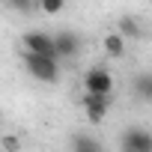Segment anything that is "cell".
<instances>
[{"mask_svg":"<svg viewBox=\"0 0 152 152\" xmlns=\"http://www.w3.org/2000/svg\"><path fill=\"white\" fill-rule=\"evenodd\" d=\"M21 45H24V54L51 57V60H57V57H60V54H57V39H54L51 33H42V30H33V33H27V36L21 39Z\"/></svg>","mask_w":152,"mask_h":152,"instance_id":"6da1fadb","label":"cell"},{"mask_svg":"<svg viewBox=\"0 0 152 152\" xmlns=\"http://www.w3.org/2000/svg\"><path fill=\"white\" fill-rule=\"evenodd\" d=\"M3 149H6V152H18V149H21V140H18L15 134H3Z\"/></svg>","mask_w":152,"mask_h":152,"instance_id":"7c38bea8","label":"cell"},{"mask_svg":"<svg viewBox=\"0 0 152 152\" xmlns=\"http://www.w3.org/2000/svg\"><path fill=\"white\" fill-rule=\"evenodd\" d=\"M134 93H137L143 102L152 104V72H143V75L134 78Z\"/></svg>","mask_w":152,"mask_h":152,"instance_id":"ba28073f","label":"cell"},{"mask_svg":"<svg viewBox=\"0 0 152 152\" xmlns=\"http://www.w3.org/2000/svg\"><path fill=\"white\" fill-rule=\"evenodd\" d=\"M84 90L87 96H96V99H107L110 90H113V78L104 66H93L87 75H84Z\"/></svg>","mask_w":152,"mask_h":152,"instance_id":"7a4b0ae2","label":"cell"},{"mask_svg":"<svg viewBox=\"0 0 152 152\" xmlns=\"http://www.w3.org/2000/svg\"><path fill=\"white\" fill-rule=\"evenodd\" d=\"M84 113L90 122H102L107 116V99H96V96H84Z\"/></svg>","mask_w":152,"mask_h":152,"instance_id":"5b68a950","label":"cell"},{"mask_svg":"<svg viewBox=\"0 0 152 152\" xmlns=\"http://www.w3.org/2000/svg\"><path fill=\"white\" fill-rule=\"evenodd\" d=\"M24 66H27V72L33 75L36 81L54 84V81L60 78V66H57V60H51V57H36V54H24Z\"/></svg>","mask_w":152,"mask_h":152,"instance_id":"3957f363","label":"cell"},{"mask_svg":"<svg viewBox=\"0 0 152 152\" xmlns=\"http://www.w3.org/2000/svg\"><path fill=\"white\" fill-rule=\"evenodd\" d=\"M102 45H104V54H107V57H122V54H125V36H122L119 30L107 33Z\"/></svg>","mask_w":152,"mask_h":152,"instance_id":"52a82bcc","label":"cell"},{"mask_svg":"<svg viewBox=\"0 0 152 152\" xmlns=\"http://www.w3.org/2000/svg\"><path fill=\"white\" fill-rule=\"evenodd\" d=\"M119 33L128 36V39H137L140 36V27L134 24V18H119Z\"/></svg>","mask_w":152,"mask_h":152,"instance_id":"30bf717a","label":"cell"},{"mask_svg":"<svg viewBox=\"0 0 152 152\" xmlns=\"http://www.w3.org/2000/svg\"><path fill=\"white\" fill-rule=\"evenodd\" d=\"M54 39H57V54H60V57H75L78 48H81V39L75 36L72 30H63V33H57Z\"/></svg>","mask_w":152,"mask_h":152,"instance_id":"8992f818","label":"cell"},{"mask_svg":"<svg viewBox=\"0 0 152 152\" xmlns=\"http://www.w3.org/2000/svg\"><path fill=\"white\" fill-rule=\"evenodd\" d=\"M39 9H42L45 15H57V12L63 9V0H45V3H39Z\"/></svg>","mask_w":152,"mask_h":152,"instance_id":"8fae6325","label":"cell"},{"mask_svg":"<svg viewBox=\"0 0 152 152\" xmlns=\"http://www.w3.org/2000/svg\"><path fill=\"white\" fill-rule=\"evenodd\" d=\"M125 152H152V131L146 128H128L122 134Z\"/></svg>","mask_w":152,"mask_h":152,"instance_id":"277c9868","label":"cell"},{"mask_svg":"<svg viewBox=\"0 0 152 152\" xmlns=\"http://www.w3.org/2000/svg\"><path fill=\"white\" fill-rule=\"evenodd\" d=\"M72 146H75V152H102V146H99L96 140L84 137V134H81V137H75V143H72Z\"/></svg>","mask_w":152,"mask_h":152,"instance_id":"9c48e42d","label":"cell"}]
</instances>
